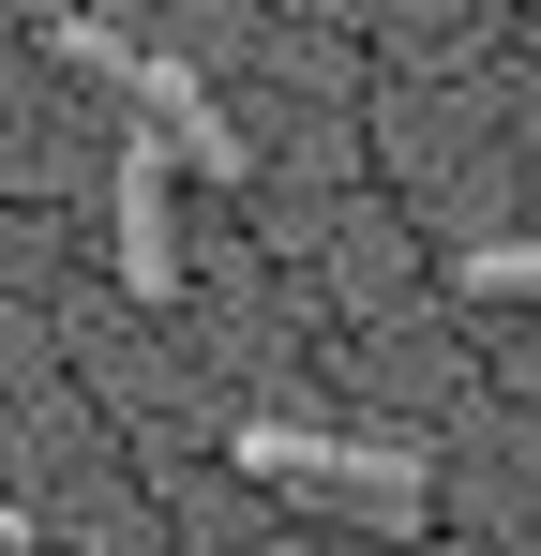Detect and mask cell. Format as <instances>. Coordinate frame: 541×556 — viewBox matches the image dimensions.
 <instances>
[{"mask_svg": "<svg viewBox=\"0 0 541 556\" xmlns=\"http://www.w3.org/2000/svg\"><path fill=\"white\" fill-rule=\"evenodd\" d=\"M241 466H256V481H301V496H331L347 527H422V511H437V466H422V452H391V437L241 421Z\"/></svg>", "mask_w": 541, "mask_h": 556, "instance_id": "1", "label": "cell"}, {"mask_svg": "<svg viewBox=\"0 0 541 556\" xmlns=\"http://www.w3.org/2000/svg\"><path fill=\"white\" fill-rule=\"evenodd\" d=\"M105 211H121V286H136V301H166V286H180V241H166V136H121Z\"/></svg>", "mask_w": 541, "mask_h": 556, "instance_id": "2", "label": "cell"}, {"mask_svg": "<svg viewBox=\"0 0 541 556\" xmlns=\"http://www.w3.org/2000/svg\"><path fill=\"white\" fill-rule=\"evenodd\" d=\"M451 286H466V301H541V241H496V256H466Z\"/></svg>", "mask_w": 541, "mask_h": 556, "instance_id": "3", "label": "cell"}, {"mask_svg": "<svg viewBox=\"0 0 541 556\" xmlns=\"http://www.w3.org/2000/svg\"><path fill=\"white\" fill-rule=\"evenodd\" d=\"M0 556H30V511H0Z\"/></svg>", "mask_w": 541, "mask_h": 556, "instance_id": "4", "label": "cell"}]
</instances>
